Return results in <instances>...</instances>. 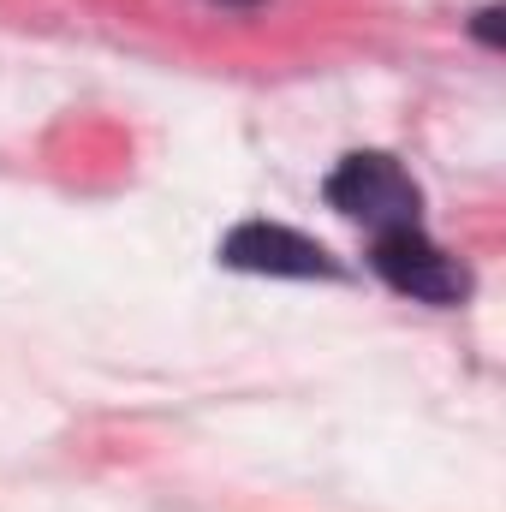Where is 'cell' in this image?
Returning <instances> with one entry per match:
<instances>
[{"instance_id":"6da1fadb","label":"cell","mask_w":506,"mask_h":512,"mask_svg":"<svg viewBox=\"0 0 506 512\" xmlns=\"http://www.w3.org/2000/svg\"><path fill=\"white\" fill-rule=\"evenodd\" d=\"M328 209H340L346 221H364L370 233H387V227H423V191L411 185V173L381 155V149H358L346 155L328 185H322Z\"/></svg>"},{"instance_id":"7a4b0ae2","label":"cell","mask_w":506,"mask_h":512,"mask_svg":"<svg viewBox=\"0 0 506 512\" xmlns=\"http://www.w3.org/2000/svg\"><path fill=\"white\" fill-rule=\"evenodd\" d=\"M370 268L399 298H417V304H441L447 310V304L471 298V268L453 262L423 227H387V233H376Z\"/></svg>"},{"instance_id":"3957f363","label":"cell","mask_w":506,"mask_h":512,"mask_svg":"<svg viewBox=\"0 0 506 512\" xmlns=\"http://www.w3.org/2000/svg\"><path fill=\"white\" fill-rule=\"evenodd\" d=\"M221 262L239 274H274V280H340L346 274L328 245H316L280 221H239L221 239Z\"/></svg>"},{"instance_id":"277c9868","label":"cell","mask_w":506,"mask_h":512,"mask_svg":"<svg viewBox=\"0 0 506 512\" xmlns=\"http://www.w3.org/2000/svg\"><path fill=\"white\" fill-rule=\"evenodd\" d=\"M506 12L489 0V6H477V18H471V36L483 42V48H506V24H501Z\"/></svg>"},{"instance_id":"5b68a950","label":"cell","mask_w":506,"mask_h":512,"mask_svg":"<svg viewBox=\"0 0 506 512\" xmlns=\"http://www.w3.org/2000/svg\"><path fill=\"white\" fill-rule=\"evenodd\" d=\"M221 6H262V0H221Z\"/></svg>"}]
</instances>
